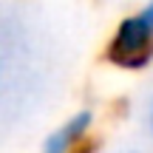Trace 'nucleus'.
<instances>
[{
	"label": "nucleus",
	"instance_id": "f257e3e1",
	"mask_svg": "<svg viewBox=\"0 0 153 153\" xmlns=\"http://www.w3.org/2000/svg\"><path fill=\"white\" fill-rule=\"evenodd\" d=\"M108 60L125 71H139L153 62V28L139 11L116 23V31L108 43Z\"/></svg>",
	"mask_w": 153,
	"mask_h": 153
},
{
	"label": "nucleus",
	"instance_id": "f03ea898",
	"mask_svg": "<svg viewBox=\"0 0 153 153\" xmlns=\"http://www.w3.org/2000/svg\"><path fill=\"white\" fill-rule=\"evenodd\" d=\"M94 125V114L91 111H79L71 119H65L57 131L48 133V139L43 142V150L40 153H74V148L88 136Z\"/></svg>",
	"mask_w": 153,
	"mask_h": 153
},
{
	"label": "nucleus",
	"instance_id": "7ed1b4c3",
	"mask_svg": "<svg viewBox=\"0 0 153 153\" xmlns=\"http://www.w3.org/2000/svg\"><path fill=\"white\" fill-rule=\"evenodd\" d=\"M139 14H142V17H145V23H148V26L153 28V3L142 6V9H139Z\"/></svg>",
	"mask_w": 153,
	"mask_h": 153
},
{
	"label": "nucleus",
	"instance_id": "20e7f679",
	"mask_svg": "<svg viewBox=\"0 0 153 153\" xmlns=\"http://www.w3.org/2000/svg\"><path fill=\"white\" fill-rule=\"evenodd\" d=\"M150 131H153V105H150Z\"/></svg>",
	"mask_w": 153,
	"mask_h": 153
}]
</instances>
